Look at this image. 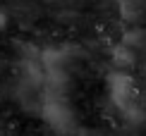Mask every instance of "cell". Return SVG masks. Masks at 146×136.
I'll list each match as a JSON object with an SVG mask.
<instances>
[{"label":"cell","mask_w":146,"mask_h":136,"mask_svg":"<svg viewBox=\"0 0 146 136\" xmlns=\"http://www.w3.org/2000/svg\"><path fill=\"white\" fill-rule=\"evenodd\" d=\"M5 24H7V15H5V10L0 7V29H5Z\"/></svg>","instance_id":"obj_3"},{"label":"cell","mask_w":146,"mask_h":136,"mask_svg":"<svg viewBox=\"0 0 146 136\" xmlns=\"http://www.w3.org/2000/svg\"><path fill=\"white\" fill-rule=\"evenodd\" d=\"M38 112L46 124H50L58 134H70L74 129L77 117H74V108L67 98V91L43 88V93L38 98Z\"/></svg>","instance_id":"obj_1"},{"label":"cell","mask_w":146,"mask_h":136,"mask_svg":"<svg viewBox=\"0 0 146 136\" xmlns=\"http://www.w3.org/2000/svg\"><path fill=\"white\" fill-rule=\"evenodd\" d=\"M108 91H110V100L122 115L129 119H141V103H139V93L132 84L129 74L125 72H113L108 79Z\"/></svg>","instance_id":"obj_2"}]
</instances>
